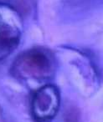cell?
Masks as SVG:
<instances>
[{"label": "cell", "mask_w": 103, "mask_h": 122, "mask_svg": "<svg viewBox=\"0 0 103 122\" xmlns=\"http://www.w3.org/2000/svg\"><path fill=\"white\" fill-rule=\"evenodd\" d=\"M54 62L50 53L44 49H33L24 52L14 60L12 73L26 81L43 82L52 77Z\"/></svg>", "instance_id": "cell-1"}, {"label": "cell", "mask_w": 103, "mask_h": 122, "mask_svg": "<svg viewBox=\"0 0 103 122\" xmlns=\"http://www.w3.org/2000/svg\"><path fill=\"white\" fill-rule=\"evenodd\" d=\"M22 19L15 9L0 4V61L11 54L22 34Z\"/></svg>", "instance_id": "cell-2"}, {"label": "cell", "mask_w": 103, "mask_h": 122, "mask_svg": "<svg viewBox=\"0 0 103 122\" xmlns=\"http://www.w3.org/2000/svg\"><path fill=\"white\" fill-rule=\"evenodd\" d=\"M60 92L55 86L46 85L34 93L31 100V115L36 122H50L60 107Z\"/></svg>", "instance_id": "cell-3"}]
</instances>
